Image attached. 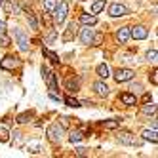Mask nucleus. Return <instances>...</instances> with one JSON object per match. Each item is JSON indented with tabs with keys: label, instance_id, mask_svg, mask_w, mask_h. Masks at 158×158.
<instances>
[{
	"label": "nucleus",
	"instance_id": "5",
	"mask_svg": "<svg viewBox=\"0 0 158 158\" xmlns=\"http://www.w3.org/2000/svg\"><path fill=\"white\" fill-rule=\"evenodd\" d=\"M133 76H135V73H133L131 69H118V71L114 73V80H116L118 84H122V82L131 80Z\"/></svg>",
	"mask_w": 158,
	"mask_h": 158
},
{
	"label": "nucleus",
	"instance_id": "6",
	"mask_svg": "<svg viewBox=\"0 0 158 158\" xmlns=\"http://www.w3.org/2000/svg\"><path fill=\"white\" fill-rule=\"evenodd\" d=\"M130 36L135 38V40H145L149 36V31H147V27H143V25H135L133 29H130Z\"/></svg>",
	"mask_w": 158,
	"mask_h": 158
},
{
	"label": "nucleus",
	"instance_id": "2",
	"mask_svg": "<svg viewBox=\"0 0 158 158\" xmlns=\"http://www.w3.org/2000/svg\"><path fill=\"white\" fill-rule=\"evenodd\" d=\"M63 131H65L63 126H59V124H52V126H48V130H46V135H48V139L52 143H61Z\"/></svg>",
	"mask_w": 158,
	"mask_h": 158
},
{
	"label": "nucleus",
	"instance_id": "34",
	"mask_svg": "<svg viewBox=\"0 0 158 158\" xmlns=\"http://www.w3.org/2000/svg\"><path fill=\"white\" fill-rule=\"evenodd\" d=\"M101 40H103V35H94L92 44H94V46H97V44H101Z\"/></svg>",
	"mask_w": 158,
	"mask_h": 158
},
{
	"label": "nucleus",
	"instance_id": "27",
	"mask_svg": "<svg viewBox=\"0 0 158 158\" xmlns=\"http://www.w3.org/2000/svg\"><path fill=\"white\" fill-rule=\"evenodd\" d=\"M65 103L69 105V107H74V109H76V107H82V105H80V101L74 99V97H65Z\"/></svg>",
	"mask_w": 158,
	"mask_h": 158
},
{
	"label": "nucleus",
	"instance_id": "39",
	"mask_svg": "<svg viewBox=\"0 0 158 158\" xmlns=\"http://www.w3.org/2000/svg\"><path fill=\"white\" fill-rule=\"evenodd\" d=\"M61 126H63V128L69 126V118H67V116H63V118H61Z\"/></svg>",
	"mask_w": 158,
	"mask_h": 158
},
{
	"label": "nucleus",
	"instance_id": "24",
	"mask_svg": "<svg viewBox=\"0 0 158 158\" xmlns=\"http://www.w3.org/2000/svg\"><path fill=\"white\" fill-rule=\"evenodd\" d=\"M141 112H143V114H154V112H156V105L154 103H147V105H143Z\"/></svg>",
	"mask_w": 158,
	"mask_h": 158
},
{
	"label": "nucleus",
	"instance_id": "37",
	"mask_svg": "<svg viewBox=\"0 0 158 158\" xmlns=\"http://www.w3.org/2000/svg\"><path fill=\"white\" fill-rule=\"evenodd\" d=\"M156 74H158V73H156V69H154V71L151 73V80H152V84H154V86L158 84V78H156Z\"/></svg>",
	"mask_w": 158,
	"mask_h": 158
},
{
	"label": "nucleus",
	"instance_id": "13",
	"mask_svg": "<svg viewBox=\"0 0 158 158\" xmlns=\"http://www.w3.org/2000/svg\"><path fill=\"white\" fill-rule=\"evenodd\" d=\"M120 101L124 105H128V107H133V105H137V95H133V94H120Z\"/></svg>",
	"mask_w": 158,
	"mask_h": 158
},
{
	"label": "nucleus",
	"instance_id": "19",
	"mask_svg": "<svg viewBox=\"0 0 158 158\" xmlns=\"http://www.w3.org/2000/svg\"><path fill=\"white\" fill-rule=\"evenodd\" d=\"M4 4V8H6V12L8 14H19V6H17V2L15 0H6V2H2Z\"/></svg>",
	"mask_w": 158,
	"mask_h": 158
},
{
	"label": "nucleus",
	"instance_id": "4",
	"mask_svg": "<svg viewBox=\"0 0 158 158\" xmlns=\"http://www.w3.org/2000/svg\"><path fill=\"white\" fill-rule=\"evenodd\" d=\"M15 40H17V46L21 52H29V38L23 29H15Z\"/></svg>",
	"mask_w": 158,
	"mask_h": 158
},
{
	"label": "nucleus",
	"instance_id": "38",
	"mask_svg": "<svg viewBox=\"0 0 158 158\" xmlns=\"http://www.w3.org/2000/svg\"><path fill=\"white\" fill-rule=\"evenodd\" d=\"M4 32H6V23L0 19V35H4Z\"/></svg>",
	"mask_w": 158,
	"mask_h": 158
},
{
	"label": "nucleus",
	"instance_id": "12",
	"mask_svg": "<svg viewBox=\"0 0 158 158\" xmlns=\"http://www.w3.org/2000/svg\"><path fill=\"white\" fill-rule=\"evenodd\" d=\"M65 89H67L69 94L78 92V89H80V78H69V80L65 82Z\"/></svg>",
	"mask_w": 158,
	"mask_h": 158
},
{
	"label": "nucleus",
	"instance_id": "25",
	"mask_svg": "<svg viewBox=\"0 0 158 158\" xmlns=\"http://www.w3.org/2000/svg\"><path fill=\"white\" fill-rule=\"evenodd\" d=\"M103 8H105V0H95L94 6H92V14H99Z\"/></svg>",
	"mask_w": 158,
	"mask_h": 158
},
{
	"label": "nucleus",
	"instance_id": "1",
	"mask_svg": "<svg viewBox=\"0 0 158 158\" xmlns=\"http://www.w3.org/2000/svg\"><path fill=\"white\" fill-rule=\"evenodd\" d=\"M52 12H53V23L55 25H61L63 21H65V17H67V14H69V2H67V0L57 2Z\"/></svg>",
	"mask_w": 158,
	"mask_h": 158
},
{
	"label": "nucleus",
	"instance_id": "10",
	"mask_svg": "<svg viewBox=\"0 0 158 158\" xmlns=\"http://www.w3.org/2000/svg\"><path fill=\"white\" fill-rule=\"evenodd\" d=\"M76 29H78V25L74 23V21H71V23L67 25L65 32H63V42H71V40H74V36H76Z\"/></svg>",
	"mask_w": 158,
	"mask_h": 158
},
{
	"label": "nucleus",
	"instance_id": "30",
	"mask_svg": "<svg viewBox=\"0 0 158 158\" xmlns=\"http://www.w3.org/2000/svg\"><path fill=\"white\" fill-rule=\"evenodd\" d=\"M156 55H158L156 50H149V52H147V59H149V61H156Z\"/></svg>",
	"mask_w": 158,
	"mask_h": 158
},
{
	"label": "nucleus",
	"instance_id": "28",
	"mask_svg": "<svg viewBox=\"0 0 158 158\" xmlns=\"http://www.w3.org/2000/svg\"><path fill=\"white\" fill-rule=\"evenodd\" d=\"M29 120H31V112H23V114L17 116V122H19V124H27Z\"/></svg>",
	"mask_w": 158,
	"mask_h": 158
},
{
	"label": "nucleus",
	"instance_id": "31",
	"mask_svg": "<svg viewBox=\"0 0 158 158\" xmlns=\"http://www.w3.org/2000/svg\"><path fill=\"white\" fill-rule=\"evenodd\" d=\"M29 25H31V29H38V21L35 15H29Z\"/></svg>",
	"mask_w": 158,
	"mask_h": 158
},
{
	"label": "nucleus",
	"instance_id": "41",
	"mask_svg": "<svg viewBox=\"0 0 158 158\" xmlns=\"http://www.w3.org/2000/svg\"><path fill=\"white\" fill-rule=\"evenodd\" d=\"M2 2H4V0H0V6H2Z\"/></svg>",
	"mask_w": 158,
	"mask_h": 158
},
{
	"label": "nucleus",
	"instance_id": "22",
	"mask_svg": "<svg viewBox=\"0 0 158 158\" xmlns=\"http://www.w3.org/2000/svg\"><path fill=\"white\" fill-rule=\"evenodd\" d=\"M82 137H84L82 131H80V130H74V131H71V135H69V141L74 145V143H78V141H82Z\"/></svg>",
	"mask_w": 158,
	"mask_h": 158
},
{
	"label": "nucleus",
	"instance_id": "8",
	"mask_svg": "<svg viewBox=\"0 0 158 158\" xmlns=\"http://www.w3.org/2000/svg\"><path fill=\"white\" fill-rule=\"evenodd\" d=\"M17 65H19V59H17V57H14V55H6V57L0 61V69H4V71H14Z\"/></svg>",
	"mask_w": 158,
	"mask_h": 158
},
{
	"label": "nucleus",
	"instance_id": "20",
	"mask_svg": "<svg viewBox=\"0 0 158 158\" xmlns=\"http://www.w3.org/2000/svg\"><path fill=\"white\" fill-rule=\"evenodd\" d=\"M141 135H143L145 141H151V143H156V141H158V137H156V128H152V130H145Z\"/></svg>",
	"mask_w": 158,
	"mask_h": 158
},
{
	"label": "nucleus",
	"instance_id": "33",
	"mask_svg": "<svg viewBox=\"0 0 158 158\" xmlns=\"http://www.w3.org/2000/svg\"><path fill=\"white\" fill-rule=\"evenodd\" d=\"M8 44H10V36H6V32L0 35V46H8Z\"/></svg>",
	"mask_w": 158,
	"mask_h": 158
},
{
	"label": "nucleus",
	"instance_id": "15",
	"mask_svg": "<svg viewBox=\"0 0 158 158\" xmlns=\"http://www.w3.org/2000/svg\"><path fill=\"white\" fill-rule=\"evenodd\" d=\"M80 23L94 27V25L97 23V15H95V14H82V15H80Z\"/></svg>",
	"mask_w": 158,
	"mask_h": 158
},
{
	"label": "nucleus",
	"instance_id": "32",
	"mask_svg": "<svg viewBox=\"0 0 158 158\" xmlns=\"http://www.w3.org/2000/svg\"><path fill=\"white\" fill-rule=\"evenodd\" d=\"M130 89H131V94H133V95H137L143 88H141V84H131V86H130Z\"/></svg>",
	"mask_w": 158,
	"mask_h": 158
},
{
	"label": "nucleus",
	"instance_id": "9",
	"mask_svg": "<svg viewBox=\"0 0 158 158\" xmlns=\"http://www.w3.org/2000/svg\"><path fill=\"white\" fill-rule=\"evenodd\" d=\"M128 14V8L122 6V4H110L109 6V15L110 17H122Z\"/></svg>",
	"mask_w": 158,
	"mask_h": 158
},
{
	"label": "nucleus",
	"instance_id": "35",
	"mask_svg": "<svg viewBox=\"0 0 158 158\" xmlns=\"http://www.w3.org/2000/svg\"><path fill=\"white\" fill-rule=\"evenodd\" d=\"M14 139H15V145L21 147V133L19 131H14Z\"/></svg>",
	"mask_w": 158,
	"mask_h": 158
},
{
	"label": "nucleus",
	"instance_id": "40",
	"mask_svg": "<svg viewBox=\"0 0 158 158\" xmlns=\"http://www.w3.org/2000/svg\"><path fill=\"white\" fill-rule=\"evenodd\" d=\"M53 40H55V32H52V35H50V36H48V44H52V42H53Z\"/></svg>",
	"mask_w": 158,
	"mask_h": 158
},
{
	"label": "nucleus",
	"instance_id": "29",
	"mask_svg": "<svg viewBox=\"0 0 158 158\" xmlns=\"http://www.w3.org/2000/svg\"><path fill=\"white\" fill-rule=\"evenodd\" d=\"M8 135H10V131H8L6 128H0V141H2V143H8Z\"/></svg>",
	"mask_w": 158,
	"mask_h": 158
},
{
	"label": "nucleus",
	"instance_id": "7",
	"mask_svg": "<svg viewBox=\"0 0 158 158\" xmlns=\"http://www.w3.org/2000/svg\"><path fill=\"white\" fill-rule=\"evenodd\" d=\"M118 141H120L122 145H135V147H139V145H141V141H139V139H135V135L130 133V131H122V133L118 135Z\"/></svg>",
	"mask_w": 158,
	"mask_h": 158
},
{
	"label": "nucleus",
	"instance_id": "26",
	"mask_svg": "<svg viewBox=\"0 0 158 158\" xmlns=\"http://www.w3.org/2000/svg\"><path fill=\"white\" fill-rule=\"evenodd\" d=\"M55 4H57V0H42V6L46 12H52V10L55 8Z\"/></svg>",
	"mask_w": 158,
	"mask_h": 158
},
{
	"label": "nucleus",
	"instance_id": "14",
	"mask_svg": "<svg viewBox=\"0 0 158 158\" xmlns=\"http://www.w3.org/2000/svg\"><path fill=\"white\" fill-rule=\"evenodd\" d=\"M116 38H118L120 44H126L130 40V27H120L116 31Z\"/></svg>",
	"mask_w": 158,
	"mask_h": 158
},
{
	"label": "nucleus",
	"instance_id": "17",
	"mask_svg": "<svg viewBox=\"0 0 158 158\" xmlns=\"http://www.w3.org/2000/svg\"><path fill=\"white\" fill-rule=\"evenodd\" d=\"M27 152H31V154H38V152H42V143L40 141H29L27 143Z\"/></svg>",
	"mask_w": 158,
	"mask_h": 158
},
{
	"label": "nucleus",
	"instance_id": "11",
	"mask_svg": "<svg viewBox=\"0 0 158 158\" xmlns=\"http://www.w3.org/2000/svg\"><path fill=\"white\" fill-rule=\"evenodd\" d=\"M94 29H89V25H86L82 31H80V42L82 44H86V46H89L92 44V40H94Z\"/></svg>",
	"mask_w": 158,
	"mask_h": 158
},
{
	"label": "nucleus",
	"instance_id": "18",
	"mask_svg": "<svg viewBox=\"0 0 158 158\" xmlns=\"http://www.w3.org/2000/svg\"><path fill=\"white\" fill-rule=\"evenodd\" d=\"M95 73H97V76H99V78H109V76H110V69H109V65H107V63L97 65Z\"/></svg>",
	"mask_w": 158,
	"mask_h": 158
},
{
	"label": "nucleus",
	"instance_id": "3",
	"mask_svg": "<svg viewBox=\"0 0 158 158\" xmlns=\"http://www.w3.org/2000/svg\"><path fill=\"white\" fill-rule=\"evenodd\" d=\"M42 76H44V80H46L50 92H52V94H57L59 89H57V80H55V73H52L48 67H42Z\"/></svg>",
	"mask_w": 158,
	"mask_h": 158
},
{
	"label": "nucleus",
	"instance_id": "36",
	"mask_svg": "<svg viewBox=\"0 0 158 158\" xmlns=\"http://www.w3.org/2000/svg\"><path fill=\"white\" fill-rule=\"evenodd\" d=\"M86 154H88V149H84V147L76 149V156H86Z\"/></svg>",
	"mask_w": 158,
	"mask_h": 158
},
{
	"label": "nucleus",
	"instance_id": "23",
	"mask_svg": "<svg viewBox=\"0 0 158 158\" xmlns=\"http://www.w3.org/2000/svg\"><path fill=\"white\" fill-rule=\"evenodd\" d=\"M101 126L107 128V130H116L120 126V122L118 120H105V122H101Z\"/></svg>",
	"mask_w": 158,
	"mask_h": 158
},
{
	"label": "nucleus",
	"instance_id": "16",
	"mask_svg": "<svg viewBox=\"0 0 158 158\" xmlns=\"http://www.w3.org/2000/svg\"><path fill=\"white\" fill-rule=\"evenodd\" d=\"M94 89H95V94L101 95V97H107L109 95V86L105 82H95L94 84Z\"/></svg>",
	"mask_w": 158,
	"mask_h": 158
},
{
	"label": "nucleus",
	"instance_id": "21",
	"mask_svg": "<svg viewBox=\"0 0 158 158\" xmlns=\"http://www.w3.org/2000/svg\"><path fill=\"white\" fill-rule=\"evenodd\" d=\"M42 53L46 55V57H48L52 63H59V57H57V53H53L52 50H48V48H42Z\"/></svg>",
	"mask_w": 158,
	"mask_h": 158
}]
</instances>
